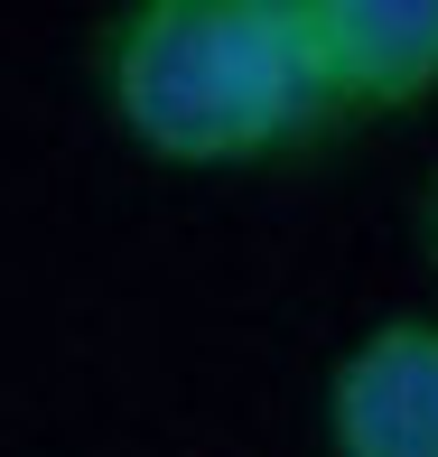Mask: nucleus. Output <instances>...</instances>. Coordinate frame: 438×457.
<instances>
[{"instance_id":"nucleus-1","label":"nucleus","mask_w":438,"mask_h":457,"mask_svg":"<svg viewBox=\"0 0 438 457\" xmlns=\"http://www.w3.org/2000/svg\"><path fill=\"white\" fill-rule=\"evenodd\" d=\"M94 75L159 169H252L318 131L289 0H131L103 19Z\"/></svg>"},{"instance_id":"nucleus-2","label":"nucleus","mask_w":438,"mask_h":457,"mask_svg":"<svg viewBox=\"0 0 438 457\" xmlns=\"http://www.w3.org/2000/svg\"><path fill=\"white\" fill-rule=\"evenodd\" d=\"M318 121H383L438 94V0H289Z\"/></svg>"},{"instance_id":"nucleus-3","label":"nucleus","mask_w":438,"mask_h":457,"mask_svg":"<svg viewBox=\"0 0 438 457\" xmlns=\"http://www.w3.org/2000/svg\"><path fill=\"white\" fill-rule=\"evenodd\" d=\"M336 457H438V318H383L326 364Z\"/></svg>"},{"instance_id":"nucleus-4","label":"nucleus","mask_w":438,"mask_h":457,"mask_svg":"<svg viewBox=\"0 0 438 457\" xmlns=\"http://www.w3.org/2000/svg\"><path fill=\"white\" fill-rule=\"evenodd\" d=\"M420 243H429V271H438V169H429V187H420Z\"/></svg>"}]
</instances>
